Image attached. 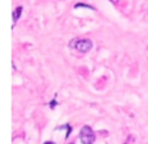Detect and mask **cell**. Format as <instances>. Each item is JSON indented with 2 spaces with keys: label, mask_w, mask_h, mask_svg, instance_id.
Segmentation results:
<instances>
[{
  "label": "cell",
  "mask_w": 148,
  "mask_h": 144,
  "mask_svg": "<svg viewBox=\"0 0 148 144\" xmlns=\"http://www.w3.org/2000/svg\"><path fill=\"white\" fill-rule=\"evenodd\" d=\"M69 47L77 49L81 53H87L92 49L94 43L90 39H75V40H72V43H69Z\"/></svg>",
  "instance_id": "obj_1"
},
{
  "label": "cell",
  "mask_w": 148,
  "mask_h": 144,
  "mask_svg": "<svg viewBox=\"0 0 148 144\" xmlns=\"http://www.w3.org/2000/svg\"><path fill=\"white\" fill-rule=\"evenodd\" d=\"M79 140L82 144H94L96 140V135H95L94 130L91 129V126L84 125L79 131Z\"/></svg>",
  "instance_id": "obj_2"
},
{
  "label": "cell",
  "mask_w": 148,
  "mask_h": 144,
  "mask_svg": "<svg viewBox=\"0 0 148 144\" xmlns=\"http://www.w3.org/2000/svg\"><path fill=\"white\" fill-rule=\"evenodd\" d=\"M22 10H23V8L21 7H17L14 10H13V23H16L18 20H20V17H21V14H22Z\"/></svg>",
  "instance_id": "obj_3"
},
{
  "label": "cell",
  "mask_w": 148,
  "mask_h": 144,
  "mask_svg": "<svg viewBox=\"0 0 148 144\" xmlns=\"http://www.w3.org/2000/svg\"><path fill=\"white\" fill-rule=\"evenodd\" d=\"M74 8H75V9H78V8H86V9H90V10H96L95 7L86 4V3H77V4L74 5Z\"/></svg>",
  "instance_id": "obj_4"
},
{
  "label": "cell",
  "mask_w": 148,
  "mask_h": 144,
  "mask_svg": "<svg viewBox=\"0 0 148 144\" xmlns=\"http://www.w3.org/2000/svg\"><path fill=\"white\" fill-rule=\"evenodd\" d=\"M56 105H57V101H56V98H55L52 101H49V108L55 109V108H56Z\"/></svg>",
  "instance_id": "obj_5"
},
{
  "label": "cell",
  "mask_w": 148,
  "mask_h": 144,
  "mask_svg": "<svg viewBox=\"0 0 148 144\" xmlns=\"http://www.w3.org/2000/svg\"><path fill=\"white\" fill-rule=\"evenodd\" d=\"M109 1H110V3H113V4H117L118 0H109Z\"/></svg>",
  "instance_id": "obj_6"
},
{
  "label": "cell",
  "mask_w": 148,
  "mask_h": 144,
  "mask_svg": "<svg viewBox=\"0 0 148 144\" xmlns=\"http://www.w3.org/2000/svg\"><path fill=\"white\" fill-rule=\"evenodd\" d=\"M43 144H56V143H55V142H44Z\"/></svg>",
  "instance_id": "obj_7"
},
{
  "label": "cell",
  "mask_w": 148,
  "mask_h": 144,
  "mask_svg": "<svg viewBox=\"0 0 148 144\" xmlns=\"http://www.w3.org/2000/svg\"><path fill=\"white\" fill-rule=\"evenodd\" d=\"M69 144H74V143H69Z\"/></svg>",
  "instance_id": "obj_8"
}]
</instances>
